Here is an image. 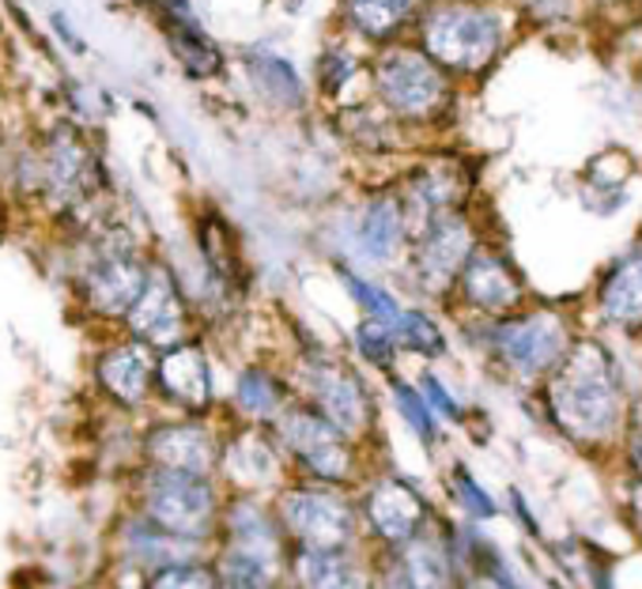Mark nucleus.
<instances>
[{"mask_svg":"<svg viewBox=\"0 0 642 589\" xmlns=\"http://www.w3.org/2000/svg\"><path fill=\"white\" fill-rule=\"evenodd\" d=\"M548 405L574 438H608L620 423V378L605 344H571L563 363L551 371Z\"/></svg>","mask_w":642,"mask_h":589,"instance_id":"1","label":"nucleus"},{"mask_svg":"<svg viewBox=\"0 0 642 589\" xmlns=\"http://www.w3.org/2000/svg\"><path fill=\"white\" fill-rule=\"evenodd\" d=\"M419 43L447 72H484L503 49V20L491 8L450 0L424 15Z\"/></svg>","mask_w":642,"mask_h":589,"instance_id":"2","label":"nucleus"},{"mask_svg":"<svg viewBox=\"0 0 642 589\" xmlns=\"http://www.w3.org/2000/svg\"><path fill=\"white\" fill-rule=\"evenodd\" d=\"M374 87L385 110L397 118H431L447 103V69L424 53V49L393 46L378 57Z\"/></svg>","mask_w":642,"mask_h":589,"instance_id":"3","label":"nucleus"},{"mask_svg":"<svg viewBox=\"0 0 642 589\" xmlns=\"http://www.w3.org/2000/svg\"><path fill=\"white\" fill-rule=\"evenodd\" d=\"M491 344H496V356L518 378H540V374L556 371L567 351H571L567 325L559 322V314H548V310L510 317V322L496 325Z\"/></svg>","mask_w":642,"mask_h":589,"instance_id":"4","label":"nucleus"},{"mask_svg":"<svg viewBox=\"0 0 642 589\" xmlns=\"http://www.w3.org/2000/svg\"><path fill=\"white\" fill-rule=\"evenodd\" d=\"M280 518L299 540V548H352L356 540V510L344 495L321 488H295L280 498Z\"/></svg>","mask_w":642,"mask_h":589,"instance_id":"5","label":"nucleus"},{"mask_svg":"<svg viewBox=\"0 0 642 589\" xmlns=\"http://www.w3.org/2000/svg\"><path fill=\"white\" fill-rule=\"evenodd\" d=\"M212 514H216V495L204 477L163 469L147 488V521L175 537H204L212 526Z\"/></svg>","mask_w":642,"mask_h":589,"instance_id":"6","label":"nucleus"},{"mask_svg":"<svg viewBox=\"0 0 642 589\" xmlns=\"http://www.w3.org/2000/svg\"><path fill=\"white\" fill-rule=\"evenodd\" d=\"M280 435H284L287 449L307 465L321 480H344L352 469V449L348 435L336 428L329 416H321L318 408H292L280 416Z\"/></svg>","mask_w":642,"mask_h":589,"instance_id":"7","label":"nucleus"},{"mask_svg":"<svg viewBox=\"0 0 642 589\" xmlns=\"http://www.w3.org/2000/svg\"><path fill=\"white\" fill-rule=\"evenodd\" d=\"M473 231H468L465 216L457 212H442L431 224H424L416 242V276L419 288L447 291L450 284L461 280L468 257H473Z\"/></svg>","mask_w":642,"mask_h":589,"instance_id":"8","label":"nucleus"},{"mask_svg":"<svg viewBox=\"0 0 642 589\" xmlns=\"http://www.w3.org/2000/svg\"><path fill=\"white\" fill-rule=\"evenodd\" d=\"M129 325H133V333L144 344L178 348V340L186 333V302L167 268H152L147 273V288L136 299V306L129 310Z\"/></svg>","mask_w":642,"mask_h":589,"instance_id":"9","label":"nucleus"},{"mask_svg":"<svg viewBox=\"0 0 642 589\" xmlns=\"http://www.w3.org/2000/svg\"><path fill=\"white\" fill-rule=\"evenodd\" d=\"M307 389L314 397L318 412L329 416L344 435H359L367 428V389L348 366L341 363H310L307 366Z\"/></svg>","mask_w":642,"mask_h":589,"instance_id":"10","label":"nucleus"},{"mask_svg":"<svg viewBox=\"0 0 642 589\" xmlns=\"http://www.w3.org/2000/svg\"><path fill=\"white\" fill-rule=\"evenodd\" d=\"M147 273L152 268H144L133 250H106L84 280L87 302L98 314H129L147 288Z\"/></svg>","mask_w":642,"mask_h":589,"instance_id":"11","label":"nucleus"},{"mask_svg":"<svg viewBox=\"0 0 642 589\" xmlns=\"http://www.w3.org/2000/svg\"><path fill=\"white\" fill-rule=\"evenodd\" d=\"M43 178H46V190L54 196L80 201L98 182V163L92 159V152H87L84 141L72 129H57L43 155Z\"/></svg>","mask_w":642,"mask_h":589,"instance_id":"12","label":"nucleus"},{"mask_svg":"<svg viewBox=\"0 0 642 589\" xmlns=\"http://www.w3.org/2000/svg\"><path fill=\"white\" fill-rule=\"evenodd\" d=\"M461 294L484 314H507L522 302V280L499 253L473 250L465 273H461Z\"/></svg>","mask_w":642,"mask_h":589,"instance_id":"13","label":"nucleus"},{"mask_svg":"<svg viewBox=\"0 0 642 589\" xmlns=\"http://www.w3.org/2000/svg\"><path fill=\"white\" fill-rule=\"evenodd\" d=\"M367 518L390 544H405L424 526V498L401 480H378L367 495Z\"/></svg>","mask_w":642,"mask_h":589,"instance_id":"14","label":"nucleus"},{"mask_svg":"<svg viewBox=\"0 0 642 589\" xmlns=\"http://www.w3.org/2000/svg\"><path fill=\"white\" fill-rule=\"evenodd\" d=\"M147 454L170 472H193L204 477L216 461V446H212L209 431L193 428V423H167V428H155L147 438Z\"/></svg>","mask_w":642,"mask_h":589,"instance_id":"15","label":"nucleus"},{"mask_svg":"<svg viewBox=\"0 0 642 589\" xmlns=\"http://www.w3.org/2000/svg\"><path fill=\"white\" fill-rule=\"evenodd\" d=\"M159 20H163V31H167L170 49H175V57L182 61V69L189 72V76L204 80V76H216V72L224 69V57H219L216 43L209 38V31L197 23L193 8L178 4V8H170V12H163Z\"/></svg>","mask_w":642,"mask_h":589,"instance_id":"16","label":"nucleus"},{"mask_svg":"<svg viewBox=\"0 0 642 589\" xmlns=\"http://www.w3.org/2000/svg\"><path fill=\"white\" fill-rule=\"evenodd\" d=\"M356 242L359 253L374 265L397 257V250L405 245V204L397 196H374L356 219Z\"/></svg>","mask_w":642,"mask_h":589,"instance_id":"17","label":"nucleus"},{"mask_svg":"<svg viewBox=\"0 0 642 589\" xmlns=\"http://www.w3.org/2000/svg\"><path fill=\"white\" fill-rule=\"evenodd\" d=\"M159 386L170 400L186 408H204L212 400V371L209 359L197 344H178L163 356L159 363Z\"/></svg>","mask_w":642,"mask_h":589,"instance_id":"18","label":"nucleus"},{"mask_svg":"<svg viewBox=\"0 0 642 589\" xmlns=\"http://www.w3.org/2000/svg\"><path fill=\"white\" fill-rule=\"evenodd\" d=\"M295 578L299 589H370L367 570L359 567V560L348 548H299L295 555Z\"/></svg>","mask_w":642,"mask_h":589,"instance_id":"19","label":"nucleus"},{"mask_svg":"<svg viewBox=\"0 0 642 589\" xmlns=\"http://www.w3.org/2000/svg\"><path fill=\"white\" fill-rule=\"evenodd\" d=\"M242 61L253 92L265 98L269 106H280V110L302 106V76L295 72V64L287 57L273 53V49H246Z\"/></svg>","mask_w":642,"mask_h":589,"instance_id":"20","label":"nucleus"},{"mask_svg":"<svg viewBox=\"0 0 642 589\" xmlns=\"http://www.w3.org/2000/svg\"><path fill=\"white\" fill-rule=\"evenodd\" d=\"M401 575H405L408 589H454V560H450L447 544L435 533H419L401 544Z\"/></svg>","mask_w":642,"mask_h":589,"instance_id":"21","label":"nucleus"},{"mask_svg":"<svg viewBox=\"0 0 642 589\" xmlns=\"http://www.w3.org/2000/svg\"><path fill=\"white\" fill-rule=\"evenodd\" d=\"M152 356L144 344H121V348L106 351L98 363V378L110 389V397H118L121 405H140L152 382Z\"/></svg>","mask_w":642,"mask_h":589,"instance_id":"22","label":"nucleus"},{"mask_svg":"<svg viewBox=\"0 0 642 589\" xmlns=\"http://www.w3.org/2000/svg\"><path fill=\"white\" fill-rule=\"evenodd\" d=\"M601 310H605L608 322H642V245L608 268L605 284H601Z\"/></svg>","mask_w":642,"mask_h":589,"instance_id":"23","label":"nucleus"},{"mask_svg":"<svg viewBox=\"0 0 642 589\" xmlns=\"http://www.w3.org/2000/svg\"><path fill=\"white\" fill-rule=\"evenodd\" d=\"M230 548L235 552H246V555H258V560L265 563H280V533L273 526V518H269L261 506L253 503H235L230 506Z\"/></svg>","mask_w":642,"mask_h":589,"instance_id":"24","label":"nucleus"},{"mask_svg":"<svg viewBox=\"0 0 642 589\" xmlns=\"http://www.w3.org/2000/svg\"><path fill=\"white\" fill-rule=\"evenodd\" d=\"M227 469L238 484L265 488V484H273L276 472H280V454L265 435L246 431V435H238L235 446L227 449Z\"/></svg>","mask_w":642,"mask_h":589,"instance_id":"25","label":"nucleus"},{"mask_svg":"<svg viewBox=\"0 0 642 589\" xmlns=\"http://www.w3.org/2000/svg\"><path fill=\"white\" fill-rule=\"evenodd\" d=\"M419 0H348V20L356 31L374 43H390L416 15Z\"/></svg>","mask_w":642,"mask_h":589,"instance_id":"26","label":"nucleus"},{"mask_svg":"<svg viewBox=\"0 0 642 589\" xmlns=\"http://www.w3.org/2000/svg\"><path fill=\"white\" fill-rule=\"evenodd\" d=\"M129 552H133L140 563L178 567V563H186L189 555H193V548H189L186 537H175V533H167V529H159V533H152V529H133V533H129Z\"/></svg>","mask_w":642,"mask_h":589,"instance_id":"27","label":"nucleus"},{"mask_svg":"<svg viewBox=\"0 0 642 589\" xmlns=\"http://www.w3.org/2000/svg\"><path fill=\"white\" fill-rule=\"evenodd\" d=\"M273 575H276L273 563L227 548L224 563H219L216 589H273Z\"/></svg>","mask_w":642,"mask_h":589,"instance_id":"28","label":"nucleus"},{"mask_svg":"<svg viewBox=\"0 0 642 589\" xmlns=\"http://www.w3.org/2000/svg\"><path fill=\"white\" fill-rule=\"evenodd\" d=\"M238 408H242L246 416H253V420H269V416L280 412V386L276 378L269 371H258V366H250V371L238 374Z\"/></svg>","mask_w":642,"mask_h":589,"instance_id":"29","label":"nucleus"},{"mask_svg":"<svg viewBox=\"0 0 642 589\" xmlns=\"http://www.w3.org/2000/svg\"><path fill=\"white\" fill-rule=\"evenodd\" d=\"M390 329H393V337H397V348L416 351V356H442V351H447L442 329L427 314H419V310H405Z\"/></svg>","mask_w":642,"mask_h":589,"instance_id":"30","label":"nucleus"},{"mask_svg":"<svg viewBox=\"0 0 642 589\" xmlns=\"http://www.w3.org/2000/svg\"><path fill=\"white\" fill-rule=\"evenodd\" d=\"M341 280H344V288H348L352 299H356L359 306L367 310V317H374V322L393 325L401 314H405V310H401V302L393 299L390 291H382L378 284L364 280V276H356V273H348V268H341Z\"/></svg>","mask_w":642,"mask_h":589,"instance_id":"31","label":"nucleus"},{"mask_svg":"<svg viewBox=\"0 0 642 589\" xmlns=\"http://www.w3.org/2000/svg\"><path fill=\"white\" fill-rule=\"evenodd\" d=\"M393 400H397L405 423L416 431V438L424 442V446H431V442L439 438V416H435V408L427 405L424 393H416L408 382H393Z\"/></svg>","mask_w":642,"mask_h":589,"instance_id":"32","label":"nucleus"},{"mask_svg":"<svg viewBox=\"0 0 642 589\" xmlns=\"http://www.w3.org/2000/svg\"><path fill=\"white\" fill-rule=\"evenodd\" d=\"M356 348H359V356H364L367 363L390 366L393 356H397V337H393V329L385 322L367 317V322L359 325V333H356Z\"/></svg>","mask_w":642,"mask_h":589,"instance_id":"33","label":"nucleus"},{"mask_svg":"<svg viewBox=\"0 0 642 589\" xmlns=\"http://www.w3.org/2000/svg\"><path fill=\"white\" fill-rule=\"evenodd\" d=\"M147 589H216L212 570L193 567V563H178V567H163L159 575L147 582Z\"/></svg>","mask_w":642,"mask_h":589,"instance_id":"34","label":"nucleus"},{"mask_svg":"<svg viewBox=\"0 0 642 589\" xmlns=\"http://www.w3.org/2000/svg\"><path fill=\"white\" fill-rule=\"evenodd\" d=\"M454 484H457V495H461V503H465V510L468 514H476V518H496V503H491V495L484 491L480 484H476L473 477H468L465 469H457L454 472Z\"/></svg>","mask_w":642,"mask_h":589,"instance_id":"35","label":"nucleus"},{"mask_svg":"<svg viewBox=\"0 0 642 589\" xmlns=\"http://www.w3.org/2000/svg\"><path fill=\"white\" fill-rule=\"evenodd\" d=\"M352 69H356V64H352V57L344 53V49H329V53L321 57V64H318L321 87H325L329 95H336V92H341V87L352 80Z\"/></svg>","mask_w":642,"mask_h":589,"instance_id":"36","label":"nucleus"},{"mask_svg":"<svg viewBox=\"0 0 642 589\" xmlns=\"http://www.w3.org/2000/svg\"><path fill=\"white\" fill-rule=\"evenodd\" d=\"M419 393H424L427 405L435 408V416H447V420H457V416H461L457 400L450 397L447 386H442V382L435 378V374H424V378H419Z\"/></svg>","mask_w":642,"mask_h":589,"instance_id":"37","label":"nucleus"},{"mask_svg":"<svg viewBox=\"0 0 642 589\" xmlns=\"http://www.w3.org/2000/svg\"><path fill=\"white\" fill-rule=\"evenodd\" d=\"M49 23H54V31H57V35H61V43L69 46L72 53H84V49H87V46H84V38H80L76 31L69 27V20H64L61 12H54V20H49Z\"/></svg>","mask_w":642,"mask_h":589,"instance_id":"38","label":"nucleus"},{"mask_svg":"<svg viewBox=\"0 0 642 589\" xmlns=\"http://www.w3.org/2000/svg\"><path fill=\"white\" fill-rule=\"evenodd\" d=\"M631 514H635V526L642 529V480L631 488Z\"/></svg>","mask_w":642,"mask_h":589,"instance_id":"39","label":"nucleus"},{"mask_svg":"<svg viewBox=\"0 0 642 589\" xmlns=\"http://www.w3.org/2000/svg\"><path fill=\"white\" fill-rule=\"evenodd\" d=\"M631 461H635V469L642 472V435L635 438V446H631Z\"/></svg>","mask_w":642,"mask_h":589,"instance_id":"40","label":"nucleus"}]
</instances>
